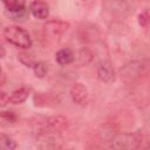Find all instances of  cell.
<instances>
[{
    "instance_id": "obj_1",
    "label": "cell",
    "mask_w": 150,
    "mask_h": 150,
    "mask_svg": "<svg viewBox=\"0 0 150 150\" xmlns=\"http://www.w3.org/2000/svg\"><path fill=\"white\" fill-rule=\"evenodd\" d=\"M111 146L114 150H141L146 148L148 144L144 134L141 130H136L115 135L111 139Z\"/></svg>"
},
{
    "instance_id": "obj_2",
    "label": "cell",
    "mask_w": 150,
    "mask_h": 150,
    "mask_svg": "<svg viewBox=\"0 0 150 150\" xmlns=\"http://www.w3.org/2000/svg\"><path fill=\"white\" fill-rule=\"evenodd\" d=\"M4 38L7 42L18 48L28 49L32 47V38L29 33L20 26H7L4 29Z\"/></svg>"
},
{
    "instance_id": "obj_3",
    "label": "cell",
    "mask_w": 150,
    "mask_h": 150,
    "mask_svg": "<svg viewBox=\"0 0 150 150\" xmlns=\"http://www.w3.org/2000/svg\"><path fill=\"white\" fill-rule=\"evenodd\" d=\"M68 127V120L64 116L61 115H54L49 116L47 118H43L38 123L36 131L43 130V131H49V132H55L60 134Z\"/></svg>"
},
{
    "instance_id": "obj_4",
    "label": "cell",
    "mask_w": 150,
    "mask_h": 150,
    "mask_svg": "<svg viewBox=\"0 0 150 150\" xmlns=\"http://www.w3.org/2000/svg\"><path fill=\"white\" fill-rule=\"evenodd\" d=\"M70 25L67 21L63 20H49L42 26L43 35L52 40H57L60 36H62L68 29Z\"/></svg>"
},
{
    "instance_id": "obj_5",
    "label": "cell",
    "mask_w": 150,
    "mask_h": 150,
    "mask_svg": "<svg viewBox=\"0 0 150 150\" xmlns=\"http://www.w3.org/2000/svg\"><path fill=\"white\" fill-rule=\"evenodd\" d=\"M97 79L103 83H112L116 79V74L112 64L108 60H101L96 66Z\"/></svg>"
},
{
    "instance_id": "obj_6",
    "label": "cell",
    "mask_w": 150,
    "mask_h": 150,
    "mask_svg": "<svg viewBox=\"0 0 150 150\" xmlns=\"http://www.w3.org/2000/svg\"><path fill=\"white\" fill-rule=\"evenodd\" d=\"M145 69V64L143 61H131L130 63L125 64L121 69V75L127 81H132L138 79Z\"/></svg>"
},
{
    "instance_id": "obj_7",
    "label": "cell",
    "mask_w": 150,
    "mask_h": 150,
    "mask_svg": "<svg viewBox=\"0 0 150 150\" xmlns=\"http://www.w3.org/2000/svg\"><path fill=\"white\" fill-rule=\"evenodd\" d=\"M69 94H70L73 102L79 105H86L89 101V91H88L87 87L81 82L74 83L70 87Z\"/></svg>"
},
{
    "instance_id": "obj_8",
    "label": "cell",
    "mask_w": 150,
    "mask_h": 150,
    "mask_svg": "<svg viewBox=\"0 0 150 150\" xmlns=\"http://www.w3.org/2000/svg\"><path fill=\"white\" fill-rule=\"evenodd\" d=\"M2 5L5 6L9 15L14 18V20H18L19 18H22L26 15L27 5L25 1H4Z\"/></svg>"
},
{
    "instance_id": "obj_9",
    "label": "cell",
    "mask_w": 150,
    "mask_h": 150,
    "mask_svg": "<svg viewBox=\"0 0 150 150\" xmlns=\"http://www.w3.org/2000/svg\"><path fill=\"white\" fill-rule=\"evenodd\" d=\"M29 11L36 19H47L49 15V6L43 1H33L29 4Z\"/></svg>"
},
{
    "instance_id": "obj_10",
    "label": "cell",
    "mask_w": 150,
    "mask_h": 150,
    "mask_svg": "<svg viewBox=\"0 0 150 150\" xmlns=\"http://www.w3.org/2000/svg\"><path fill=\"white\" fill-rule=\"evenodd\" d=\"M94 59L93 52L88 48H81L77 54L74 57V66L75 67H84L87 64H89Z\"/></svg>"
},
{
    "instance_id": "obj_11",
    "label": "cell",
    "mask_w": 150,
    "mask_h": 150,
    "mask_svg": "<svg viewBox=\"0 0 150 150\" xmlns=\"http://www.w3.org/2000/svg\"><path fill=\"white\" fill-rule=\"evenodd\" d=\"M74 57H75V54L69 48H62L55 53V61L60 66L71 64L74 62Z\"/></svg>"
},
{
    "instance_id": "obj_12",
    "label": "cell",
    "mask_w": 150,
    "mask_h": 150,
    "mask_svg": "<svg viewBox=\"0 0 150 150\" xmlns=\"http://www.w3.org/2000/svg\"><path fill=\"white\" fill-rule=\"evenodd\" d=\"M29 93H30V89L28 87H21L19 89H15L9 96V103L20 104V103L25 102L28 98Z\"/></svg>"
},
{
    "instance_id": "obj_13",
    "label": "cell",
    "mask_w": 150,
    "mask_h": 150,
    "mask_svg": "<svg viewBox=\"0 0 150 150\" xmlns=\"http://www.w3.org/2000/svg\"><path fill=\"white\" fill-rule=\"evenodd\" d=\"M80 39L82 41H95L96 38L98 36V29L97 27H94V26H90V27H83L80 29Z\"/></svg>"
},
{
    "instance_id": "obj_14",
    "label": "cell",
    "mask_w": 150,
    "mask_h": 150,
    "mask_svg": "<svg viewBox=\"0 0 150 150\" xmlns=\"http://www.w3.org/2000/svg\"><path fill=\"white\" fill-rule=\"evenodd\" d=\"M16 142L7 134L0 132V150H15Z\"/></svg>"
},
{
    "instance_id": "obj_15",
    "label": "cell",
    "mask_w": 150,
    "mask_h": 150,
    "mask_svg": "<svg viewBox=\"0 0 150 150\" xmlns=\"http://www.w3.org/2000/svg\"><path fill=\"white\" fill-rule=\"evenodd\" d=\"M32 69H33L35 77H38V79H43L48 73V66L43 61H36L34 63V66L32 67Z\"/></svg>"
},
{
    "instance_id": "obj_16",
    "label": "cell",
    "mask_w": 150,
    "mask_h": 150,
    "mask_svg": "<svg viewBox=\"0 0 150 150\" xmlns=\"http://www.w3.org/2000/svg\"><path fill=\"white\" fill-rule=\"evenodd\" d=\"M18 60H19L23 66L29 67V68H32V67L34 66V63L36 62V61L33 59V56H30V55H28V54H26V53H20V54L18 55Z\"/></svg>"
},
{
    "instance_id": "obj_17",
    "label": "cell",
    "mask_w": 150,
    "mask_h": 150,
    "mask_svg": "<svg viewBox=\"0 0 150 150\" xmlns=\"http://www.w3.org/2000/svg\"><path fill=\"white\" fill-rule=\"evenodd\" d=\"M149 19H150V16H149V11L148 9H144L139 15H138V23H139V26L143 28V29H148V27H149Z\"/></svg>"
},
{
    "instance_id": "obj_18",
    "label": "cell",
    "mask_w": 150,
    "mask_h": 150,
    "mask_svg": "<svg viewBox=\"0 0 150 150\" xmlns=\"http://www.w3.org/2000/svg\"><path fill=\"white\" fill-rule=\"evenodd\" d=\"M34 103L38 107L47 105V95L45 93H36L34 95Z\"/></svg>"
},
{
    "instance_id": "obj_19",
    "label": "cell",
    "mask_w": 150,
    "mask_h": 150,
    "mask_svg": "<svg viewBox=\"0 0 150 150\" xmlns=\"http://www.w3.org/2000/svg\"><path fill=\"white\" fill-rule=\"evenodd\" d=\"M0 117H2L7 122H14V121H16V115L13 111H0Z\"/></svg>"
},
{
    "instance_id": "obj_20",
    "label": "cell",
    "mask_w": 150,
    "mask_h": 150,
    "mask_svg": "<svg viewBox=\"0 0 150 150\" xmlns=\"http://www.w3.org/2000/svg\"><path fill=\"white\" fill-rule=\"evenodd\" d=\"M7 103H9V95L6 91L0 90V108H4Z\"/></svg>"
},
{
    "instance_id": "obj_21",
    "label": "cell",
    "mask_w": 150,
    "mask_h": 150,
    "mask_svg": "<svg viewBox=\"0 0 150 150\" xmlns=\"http://www.w3.org/2000/svg\"><path fill=\"white\" fill-rule=\"evenodd\" d=\"M5 82H6V75H5V73L0 66V86H2Z\"/></svg>"
},
{
    "instance_id": "obj_22",
    "label": "cell",
    "mask_w": 150,
    "mask_h": 150,
    "mask_svg": "<svg viewBox=\"0 0 150 150\" xmlns=\"http://www.w3.org/2000/svg\"><path fill=\"white\" fill-rule=\"evenodd\" d=\"M5 55H6V50H5V48L2 47V45H0V59H4Z\"/></svg>"
},
{
    "instance_id": "obj_23",
    "label": "cell",
    "mask_w": 150,
    "mask_h": 150,
    "mask_svg": "<svg viewBox=\"0 0 150 150\" xmlns=\"http://www.w3.org/2000/svg\"><path fill=\"white\" fill-rule=\"evenodd\" d=\"M60 150H63V149H60ZM68 150H71V149H68Z\"/></svg>"
}]
</instances>
